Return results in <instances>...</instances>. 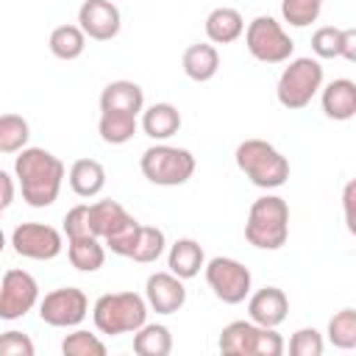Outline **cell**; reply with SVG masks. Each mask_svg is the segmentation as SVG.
Returning a JSON list of instances; mask_svg holds the SVG:
<instances>
[{
    "mask_svg": "<svg viewBox=\"0 0 356 356\" xmlns=\"http://www.w3.org/2000/svg\"><path fill=\"white\" fill-rule=\"evenodd\" d=\"M14 178L19 184L22 200L31 209H47L58 200L67 170H64V161L50 150L22 147L14 159Z\"/></svg>",
    "mask_w": 356,
    "mask_h": 356,
    "instance_id": "1",
    "label": "cell"
},
{
    "mask_svg": "<svg viewBox=\"0 0 356 356\" xmlns=\"http://www.w3.org/2000/svg\"><path fill=\"white\" fill-rule=\"evenodd\" d=\"M234 161L239 172L259 189H278L289 181V161L286 156L270 145L267 139H245L234 150Z\"/></svg>",
    "mask_w": 356,
    "mask_h": 356,
    "instance_id": "2",
    "label": "cell"
},
{
    "mask_svg": "<svg viewBox=\"0 0 356 356\" xmlns=\"http://www.w3.org/2000/svg\"><path fill=\"white\" fill-rule=\"evenodd\" d=\"M245 239L259 250H278L289 239V203L278 195H261L250 203Z\"/></svg>",
    "mask_w": 356,
    "mask_h": 356,
    "instance_id": "3",
    "label": "cell"
},
{
    "mask_svg": "<svg viewBox=\"0 0 356 356\" xmlns=\"http://www.w3.org/2000/svg\"><path fill=\"white\" fill-rule=\"evenodd\" d=\"M92 320L95 328L106 337L134 334L139 325L147 323V303L136 292H108L95 300Z\"/></svg>",
    "mask_w": 356,
    "mask_h": 356,
    "instance_id": "4",
    "label": "cell"
},
{
    "mask_svg": "<svg viewBox=\"0 0 356 356\" xmlns=\"http://www.w3.org/2000/svg\"><path fill=\"white\" fill-rule=\"evenodd\" d=\"M284 64L286 67L278 75L275 97L284 108L300 111L314 100V95L323 86V64L312 56H298V58H289Z\"/></svg>",
    "mask_w": 356,
    "mask_h": 356,
    "instance_id": "5",
    "label": "cell"
},
{
    "mask_svg": "<svg viewBox=\"0 0 356 356\" xmlns=\"http://www.w3.org/2000/svg\"><path fill=\"white\" fill-rule=\"evenodd\" d=\"M139 170L156 186H181L195 175V156L186 147L156 142L142 153Z\"/></svg>",
    "mask_w": 356,
    "mask_h": 356,
    "instance_id": "6",
    "label": "cell"
},
{
    "mask_svg": "<svg viewBox=\"0 0 356 356\" xmlns=\"http://www.w3.org/2000/svg\"><path fill=\"white\" fill-rule=\"evenodd\" d=\"M220 350L225 356H281L284 339L275 328L256 325L253 320H234L220 331Z\"/></svg>",
    "mask_w": 356,
    "mask_h": 356,
    "instance_id": "7",
    "label": "cell"
},
{
    "mask_svg": "<svg viewBox=\"0 0 356 356\" xmlns=\"http://www.w3.org/2000/svg\"><path fill=\"white\" fill-rule=\"evenodd\" d=\"M245 33V44H248V53L261 61V64H284L292 58L295 53V42L292 36L284 31V25L270 17V14H261L256 19L248 22V28L242 31Z\"/></svg>",
    "mask_w": 356,
    "mask_h": 356,
    "instance_id": "8",
    "label": "cell"
},
{
    "mask_svg": "<svg viewBox=\"0 0 356 356\" xmlns=\"http://www.w3.org/2000/svg\"><path fill=\"white\" fill-rule=\"evenodd\" d=\"M203 273H206V284L214 292V298L228 306L242 303L253 289V275L239 259L214 256L203 264Z\"/></svg>",
    "mask_w": 356,
    "mask_h": 356,
    "instance_id": "9",
    "label": "cell"
},
{
    "mask_svg": "<svg viewBox=\"0 0 356 356\" xmlns=\"http://www.w3.org/2000/svg\"><path fill=\"white\" fill-rule=\"evenodd\" d=\"M89 314V298L78 286H58L39 300V317L53 328H75Z\"/></svg>",
    "mask_w": 356,
    "mask_h": 356,
    "instance_id": "10",
    "label": "cell"
},
{
    "mask_svg": "<svg viewBox=\"0 0 356 356\" xmlns=\"http://www.w3.org/2000/svg\"><path fill=\"white\" fill-rule=\"evenodd\" d=\"M11 248L22 259L50 261L64 248V234L47 222H22L11 231Z\"/></svg>",
    "mask_w": 356,
    "mask_h": 356,
    "instance_id": "11",
    "label": "cell"
},
{
    "mask_svg": "<svg viewBox=\"0 0 356 356\" xmlns=\"http://www.w3.org/2000/svg\"><path fill=\"white\" fill-rule=\"evenodd\" d=\"M39 306V284L28 270H8L0 278V320H19Z\"/></svg>",
    "mask_w": 356,
    "mask_h": 356,
    "instance_id": "12",
    "label": "cell"
},
{
    "mask_svg": "<svg viewBox=\"0 0 356 356\" xmlns=\"http://www.w3.org/2000/svg\"><path fill=\"white\" fill-rule=\"evenodd\" d=\"M78 28L86 39L111 42L122 28V14L114 0H83L78 8Z\"/></svg>",
    "mask_w": 356,
    "mask_h": 356,
    "instance_id": "13",
    "label": "cell"
},
{
    "mask_svg": "<svg viewBox=\"0 0 356 356\" xmlns=\"http://www.w3.org/2000/svg\"><path fill=\"white\" fill-rule=\"evenodd\" d=\"M145 303L147 309H153L156 314H175L184 309L186 303V286L178 275H172L170 270L153 273L145 281Z\"/></svg>",
    "mask_w": 356,
    "mask_h": 356,
    "instance_id": "14",
    "label": "cell"
},
{
    "mask_svg": "<svg viewBox=\"0 0 356 356\" xmlns=\"http://www.w3.org/2000/svg\"><path fill=\"white\" fill-rule=\"evenodd\" d=\"M248 314L256 325L278 328L289 314V298L278 286H261L253 295H248Z\"/></svg>",
    "mask_w": 356,
    "mask_h": 356,
    "instance_id": "15",
    "label": "cell"
},
{
    "mask_svg": "<svg viewBox=\"0 0 356 356\" xmlns=\"http://www.w3.org/2000/svg\"><path fill=\"white\" fill-rule=\"evenodd\" d=\"M320 106L323 114L334 122H348L356 117V83L350 78H334L331 83L320 86Z\"/></svg>",
    "mask_w": 356,
    "mask_h": 356,
    "instance_id": "16",
    "label": "cell"
},
{
    "mask_svg": "<svg viewBox=\"0 0 356 356\" xmlns=\"http://www.w3.org/2000/svg\"><path fill=\"white\" fill-rule=\"evenodd\" d=\"M145 108V92L136 81H111L100 92V111H125V114H139Z\"/></svg>",
    "mask_w": 356,
    "mask_h": 356,
    "instance_id": "17",
    "label": "cell"
},
{
    "mask_svg": "<svg viewBox=\"0 0 356 356\" xmlns=\"http://www.w3.org/2000/svg\"><path fill=\"white\" fill-rule=\"evenodd\" d=\"M206 264V253H203V245L192 236H181L170 245V253H167V267L172 275H178L181 281H189L195 278Z\"/></svg>",
    "mask_w": 356,
    "mask_h": 356,
    "instance_id": "18",
    "label": "cell"
},
{
    "mask_svg": "<svg viewBox=\"0 0 356 356\" xmlns=\"http://www.w3.org/2000/svg\"><path fill=\"white\" fill-rule=\"evenodd\" d=\"M181 67H184V75L195 83H206L217 75L220 70V53L214 44L209 42H195L184 50V58H181Z\"/></svg>",
    "mask_w": 356,
    "mask_h": 356,
    "instance_id": "19",
    "label": "cell"
},
{
    "mask_svg": "<svg viewBox=\"0 0 356 356\" xmlns=\"http://www.w3.org/2000/svg\"><path fill=\"white\" fill-rule=\"evenodd\" d=\"M181 111L172 103H153L147 108H142V131L153 139V142H167L170 136H175L181 131Z\"/></svg>",
    "mask_w": 356,
    "mask_h": 356,
    "instance_id": "20",
    "label": "cell"
},
{
    "mask_svg": "<svg viewBox=\"0 0 356 356\" xmlns=\"http://www.w3.org/2000/svg\"><path fill=\"white\" fill-rule=\"evenodd\" d=\"M206 36L211 44H231L242 36L245 31V19L236 8L231 6H220V8H211L209 17H206Z\"/></svg>",
    "mask_w": 356,
    "mask_h": 356,
    "instance_id": "21",
    "label": "cell"
},
{
    "mask_svg": "<svg viewBox=\"0 0 356 356\" xmlns=\"http://www.w3.org/2000/svg\"><path fill=\"white\" fill-rule=\"evenodd\" d=\"M67 181L78 197H95L106 186V167L97 159H78V161H72Z\"/></svg>",
    "mask_w": 356,
    "mask_h": 356,
    "instance_id": "22",
    "label": "cell"
},
{
    "mask_svg": "<svg viewBox=\"0 0 356 356\" xmlns=\"http://www.w3.org/2000/svg\"><path fill=\"white\" fill-rule=\"evenodd\" d=\"M67 259L78 273H97L106 264V245L92 234L67 239Z\"/></svg>",
    "mask_w": 356,
    "mask_h": 356,
    "instance_id": "23",
    "label": "cell"
},
{
    "mask_svg": "<svg viewBox=\"0 0 356 356\" xmlns=\"http://www.w3.org/2000/svg\"><path fill=\"white\" fill-rule=\"evenodd\" d=\"M172 350V334L161 323H145L134 331V353L136 356H167Z\"/></svg>",
    "mask_w": 356,
    "mask_h": 356,
    "instance_id": "24",
    "label": "cell"
},
{
    "mask_svg": "<svg viewBox=\"0 0 356 356\" xmlns=\"http://www.w3.org/2000/svg\"><path fill=\"white\" fill-rule=\"evenodd\" d=\"M139 131V122L134 114L125 111H100L97 120V134L106 145H125L134 139V134Z\"/></svg>",
    "mask_w": 356,
    "mask_h": 356,
    "instance_id": "25",
    "label": "cell"
},
{
    "mask_svg": "<svg viewBox=\"0 0 356 356\" xmlns=\"http://www.w3.org/2000/svg\"><path fill=\"white\" fill-rule=\"evenodd\" d=\"M47 47L56 58L61 61H75L83 56L86 50V33L78 28V25H58L50 31V39H47Z\"/></svg>",
    "mask_w": 356,
    "mask_h": 356,
    "instance_id": "26",
    "label": "cell"
},
{
    "mask_svg": "<svg viewBox=\"0 0 356 356\" xmlns=\"http://www.w3.org/2000/svg\"><path fill=\"white\" fill-rule=\"evenodd\" d=\"M125 217H128V211L117 200H97L89 206V228L97 239H106Z\"/></svg>",
    "mask_w": 356,
    "mask_h": 356,
    "instance_id": "27",
    "label": "cell"
},
{
    "mask_svg": "<svg viewBox=\"0 0 356 356\" xmlns=\"http://www.w3.org/2000/svg\"><path fill=\"white\" fill-rule=\"evenodd\" d=\"M164 248H167V236L161 228L156 225H139V234H136V242H134V250L128 259L139 261V264H153L164 256Z\"/></svg>",
    "mask_w": 356,
    "mask_h": 356,
    "instance_id": "28",
    "label": "cell"
},
{
    "mask_svg": "<svg viewBox=\"0 0 356 356\" xmlns=\"http://www.w3.org/2000/svg\"><path fill=\"white\" fill-rule=\"evenodd\" d=\"M31 125L22 114H0V153H19L28 147Z\"/></svg>",
    "mask_w": 356,
    "mask_h": 356,
    "instance_id": "29",
    "label": "cell"
},
{
    "mask_svg": "<svg viewBox=\"0 0 356 356\" xmlns=\"http://www.w3.org/2000/svg\"><path fill=\"white\" fill-rule=\"evenodd\" d=\"M328 342L339 350H353L356 348V309L345 306L328 320Z\"/></svg>",
    "mask_w": 356,
    "mask_h": 356,
    "instance_id": "30",
    "label": "cell"
},
{
    "mask_svg": "<svg viewBox=\"0 0 356 356\" xmlns=\"http://www.w3.org/2000/svg\"><path fill=\"white\" fill-rule=\"evenodd\" d=\"M64 356H106V342L97 334H89L83 328H75L61 342Z\"/></svg>",
    "mask_w": 356,
    "mask_h": 356,
    "instance_id": "31",
    "label": "cell"
},
{
    "mask_svg": "<svg viewBox=\"0 0 356 356\" xmlns=\"http://www.w3.org/2000/svg\"><path fill=\"white\" fill-rule=\"evenodd\" d=\"M323 11V0H281V17L292 28H309L317 22Z\"/></svg>",
    "mask_w": 356,
    "mask_h": 356,
    "instance_id": "32",
    "label": "cell"
},
{
    "mask_svg": "<svg viewBox=\"0 0 356 356\" xmlns=\"http://www.w3.org/2000/svg\"><path fill=\"white\" fill-rule=\"evenodd\" d=\"M139 220L134 217V214H128L106 239H103V245H106V250H111L114 256H131V250H134V242H136V234H139Z\"/></svg>",
    "mask_w": 356,
    "mask_h": 356,
    "instance_id": "33",
    "label": "cell"
},
{
    "mask_svg": "<svg viewBox=\"0 0 356 356\" xmlns=\"http://www.w3.org/2000/svg\"><path fill=\"white\" fill-rule=\"evenodd\" d=\"M325 350V339L317 328L306 325V328H298L292 337H289V353L292 356H323Z\"/></svg>",
    "mask_w": 356,
    "mask_h": 356,
    "instance_id": "34",
    "label": "cell"
},
{
    "mask_svg": "<svg viewBox=\"0 0 356 356\" xmlns=\"http://www.w3.org/2000/svg\"><path fill=\"white\" fill-rule=\"evenodd\" d=\"M339 39H342V28L334 25H323L312 33V50L317 58H339Z\"/></svg>",
    "mask_w": 356,
    "mask_h": 356,
    "instance_id": "35",
    "label": "cell"
},
{
    "mask_svg": "<svg viewBox=\"0 0 356 356\" xmlns=\"http://www.w3.org/2000/svg\"><path fill=\"white\" fill-rule=\"evenodd\" d=\"M61 234H64L67 239L89 236V234H92V228H89V203H78V206H72V209L64 214ZM92 236H95V234H92Z\"/></svg>",
    "mask_w": 356,
    "mask_h": 356,
    "instance_id": "36",
    "label": "cell"
},
{
    "mask_svg": "<svg viewBox=\"0 0 356 356\" xmlns=\"http://www.w3.org/2000/svg\"><path fill=\"white\" fill-rule=\"evenodd\" d=\"M33 339L22 331H6L0 334V356H33Z\"/></svg>",
    "mask_w": 356,
    "mask_h": 356,
    "instance_id": "37",
    "label": "cell"
},
{
    "mask_svg": "<svg viewBox=\"0 0 356 356\" xmlns=\"http://www.w3.org/2000/svg\"><path fill=\"white\" fill-rule=\"evenodd\" d=\"M339 58L345 61H356V28H342V39H339Z\"/></svg>",
    "mask_w": 356,
    "mask_h": 356,
    "instance_id": "38",
    "label": "cell"
},
{
    "mask_svg": "<svg viewBox=\"0 0 356 356\" xmlns=\"http://www.w3.org/2000/svg\"><path fill=\"white\" fill-rule=\"evenodd\" d=\"M353 192H356V184L348 181L345 192H342V206H345V225H348L350 234H353Z\"/></svg>",
    "mask_w": 356,
    "mask_h": 356,
    "instance_id": "39",
    "label": "cell"
},
{
    "mask_svg": "<svg viewBox=\"0 0 356 356\" xmlns=\"http://www.w3.org/2000/svg\"><path fill=\"white\" fill-rule=\"evenodd\" d=\"M11 200H14V178L6 170H0V206L8 209Z\"/></svg>",
    "mask_w": 356,
    "mask_h": 356,
    "instance_id": "40",
    "label": "cell"
},
{
    "mask_svg": "<svg viewBox=\"0 0 356 356\" xmlns=\"http://www.w3.org/2000/svg\"><path fill=\"white\" fill-rule=\"evenodd\" d=\"M6 250V234H3V228H0V253Z\"/></svg>",
    "mask_w": 356,
    "mask_h": 356,
    "instance_id": "41",
    "label": "cell"
},
{
    "mask_svg": "<svg viewBox=\"0 0 356 356\" xmlns=\"http://www.w3.org/2000/svg\"><path fill=\"white\" fill-rule=\"evenodd\" d=\"M3 211H6V209H3V206H0V217H3Z\"/></svg>",
    "mask_w": 356,
    "mask_h": 356,
    "instance_id": "42",
    "label": "cell"
}]
</instances>
